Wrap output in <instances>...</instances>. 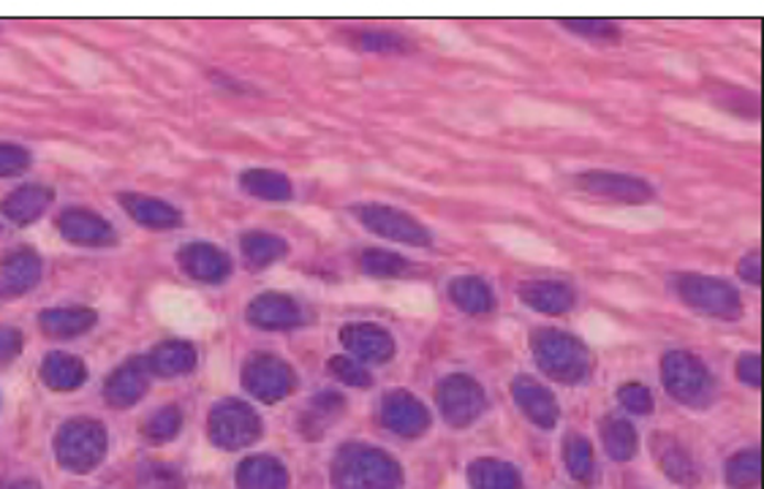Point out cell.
Here are the masks:
<instances>
[{"label": "cell", "mask_w": 764, "mask_h": 489, "mask_svg": "<svg viewBox=\"0 0 764 489\" xmlns=\"http://www.w3.org/2000/svg\"><path fill=\"white\" fill-rule=\"evenodd\" d=\"M152 308H156L158 318H161L167 327H172L174 332L182 334H202L208 329H213L215 316L202 299L193 291L174 286H161L152 294Z\"/></svg>", "instance_id": "cell-1"}, {"label": "cell", "mask_w": 764, "mask_h": 489, "mask_svg": "<svg viewBox=\"0 0 764 489\" xmlns=\"http://www.w3.org/2000/svg\"><path fill=\"white\" fill-rule=\"evenodd\" d=\"M569 210L587 223L623 228V232H654V228L664 226V212L656 208H609V204L569 202Z\"/></svg>", "instance_id": "cell-2"}, {"label": "cell", "mask_w": 764, "mask_h": 489, "mask_svg": "<svg viewBox=\"0 0 764 489\" xmlns=\"http://www.w3.org/2000/svg\"><path fill=\"white\" fill-rule=\"evenodd\" d=\"M664 109L669 111L678 120L691 123V126L708 128V131L721 134V137L729 139H760V128L756 126H745L743 120H734V117L721 115V111L708 109L702 104H686V102H667Z\"/></svg>", "instance_id": "cell-3"}, {"label": "cell", "mask_w": 764, "mask_h": 489, "mask_svg": "<svg viewBox=\"0 0 764 489\" xmlns=\"http://www.w3.org/2000/svg\"><path fill=\"white\" fill-rule=\"evenodd\" d=\"M509 120L520 123V126H547V128H591V117L577 109H566V106L528 102V98H517L509 106Z\"/></svg>", "instance_id": "cell-4"}, {"label": "cell", "mask_w": 764, "mask_h": 489, "mask_svg": "<svg viewBox=\"0 0 764 489\" xmlns=\"http://www.w3.org/2000/svg\"><path fill=\"white\" fill-rule=\"evenodd\" d=\"M364 291H368V299L386 305L397 313L427 316L436 308L431 288L422 283H386V286H368Z\"/></svg>", "instance_id": "cell-5"}, {"label": "cell", "mask_w": 764, "mask_h": 489, "mask_svg": "<svg viewBox=\"0 0 764 489\" xmlns=\"http://www.w3.org/2000/svg\"><path fill=\"white\" fill-rule=\"evenodd\" d=\"M490 237L492 243L507 247L511 256L517 258H526V262L533 264H561V253L533 232H526V228L492 226Z\"/></svg>", "instance_id": "cell-6"}, {"label": "cell", "mask_w": 764, "mask_h": 489, "mask_svg": "<svg viewBox=\"0 0 764 489\" xmlns=\"http://www.w3.org/2000/svg\"><path fill=\"white\" fill-rule=\"evenodd\" d=\"M46 55L61 57V66L68 76L82 85H96L104 74V63L98 57H93L91 52L79 50V46L63 44V41H44Z\"/></svg>", "instance_id": "cell-7"}, {"label": "cell", "mask_w": 764, "mask_h": 489, "mask_svg": "<svg viewBox=\"0 0 764 489\" xmlns=\"http://www.w3.org/2000/svg\"><path fill=\"white\" fill-rule=\"evenodd\" d=\"M583 334L591 343H613L618 338V327L602 313H591L583 318Z\"/></svg>", "instance_id": "cell-8"}, {"label": "cell", "mask_w": 764, "mask_h": 489, "mask_svg": "<svg viewBox=\"0 0 764 489\" xmlns=\"http://www.w3.org/2000/svg\"><path fill=\"white\" fill-rule=\"evenodd\" d=\"M433 31H436L433 35H436L441 44H446V46H449V50L476 52V46L460 31H449V28H444V25H433Z\"/></svg>", "instance_id": "cell-9"}]
</instances>
